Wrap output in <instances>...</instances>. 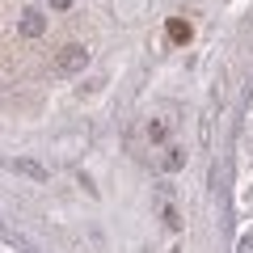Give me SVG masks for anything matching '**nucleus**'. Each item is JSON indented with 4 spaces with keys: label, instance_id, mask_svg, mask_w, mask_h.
I'll return each instance as SVG.
<instances>
[{
    "label": "nucleus",
    "instance_id": "2",
    "mask_svg": "<svg viewBox=\"0 0 253 253\" xmlns=\"http://www.w3.org/2000/svg\"><path fill=\"white\" fill-rule=\"evenodd\" d=\"M42 30H46V17H42L38 9H26V13H21V34H26V38H38Z\"/></svg>",
    "mask_w": 253,
    "mask_h": 253
},
{
    "label": "nucleus",
    "instance_id": "6",
    "mask_svg": "<svg viewBox=\"0 0 253 253\" xmlns=\"http://www.w3.org/2000/svg\"><path fill=\"white\" fill-rule=\"evenodd\" d=\"M236 253H253V232L241 236V245H236Z\"/></svg>",
    "mask_w": 253,
    "mask_h": 253
},
{
    "label": "nucleus",
    "instance_id": "5",
    "mask_svg": "<svg viewBox=\"0 0 253 253\" xmlns=\"http://www.w3.org/2000/svg\"><path fill=\"white\" fill-rule=\"evenodd\" d=\"M169 38L186 42V38H190V26H186V21H169Z\"/></svg>",
    "mask_w": 253,
    "mask_h": 253
},
{
    "label": "nucleus",
    "instance_id": "1",
    "mask_svg": "<svg viewBox=\"0 0 253 253\" xmlns=\"http://www.w3.org/2000/svg\"><path fill=\"white\" fill-rule=\"evenodd\" d=\"M84 63H89V46L68 42L59 55H55V72L59 76H76V72H84Z\"/></svg>",
    "mask_w": 253,
    "mask_h": 253
},
{
    "label": "nucleus",
    "instance_id": "3",
    "mask_svg": "<svg viewBox=\"0 0 253 253\" xmlns=\"http://www.w3.org/2000/svg\"><path fill=\"white\" fill-rule=\"evenodd\" d=\"M156 165H161L165 173H177L181 165H186V148H165V156H161Z\"/></svg>",
    "mask_w": 253,
    "mask_h": 253
},
{
    "label": "nucleus",
    "instance_id": "7",
    "mask_svg": "<svg viewBox=\"0 0 253 253\" xmlns=\"http://www.w3.org/2000/svg\"><path fill=\"white\" fill-rule=\"evenodd\" d=\"M51 9H72V0H51Z\"/></svg>",
    "mask_w": 253,
    "mask_h": 253
},
{
    "label": "nucleus",
    "instance_id": "4",
    "mask_svg": "<svg viewBox=\"0 0 253 253\" xmlns=\"http://www.w3.org/2000/svg\"><path fill=\"white\" fill-rule=\"evenodd\" d=\"M17 173H26V177H34V181H46V169L34 165V161H17Z\"/></svg>",
    "mask_w": 253,
    "mask_h": 253
}]
</instances>
